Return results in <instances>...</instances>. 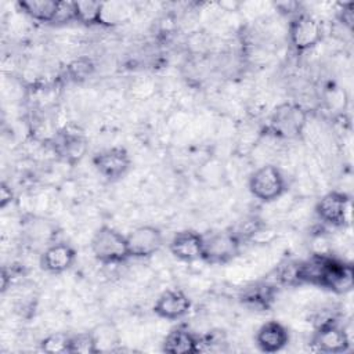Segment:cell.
Wrapping results in <instances>:
<instances>
[{
    "mask_svg": "<svg viewBox=\"0 0 354 354\" xmlns=\"http://www.w3.org/2000/svg\"><path fill=\"white\" fill-rule=\"evenodd\" d=\"M90 246L94 257L101 263H120L130 257L126 236L108 225L94 232Z\"/></svg>",
    "mask_w": 354,
    "mask_h": 354,
    "instance_id": "6da1fadb",
    "label": "cell"
},
{
    "mask_svg": "<svg viewBox=\"0 0 354 354\" xmlns=\"http://www.w3.org/2000/svg\"><path fill=\"white\" fill-rule=\"evenodd\" d=\"M307 123L306 112L301 106L290 102L281 104L271 115L270 127L279 138L292 140L299 137Z\"/></svg>",
    "mask_w": 354,
    "mask_h": 354,
    "instance_id": "7a4b0ae2",
    "label": "cell"
},
{
    "mask_svg": "<svg viewBox=\"0 0 354 354\" xmlns=\"http://www.w3.org/2000/svg\"><path fill=\"white\" fill-rule=\"evenodd\" d=\"M249 189L260 201H275L285 191V180L277 166L264 165L250 176Z\"/></svg>",
    "mask_w": 354,
    "mask_h": 354,
    "instance_id": "3957f363",
    "label": "cell"
},
{
    "mask_svg": "<svg viewBox=\"0 0 354 354\" xmlns=\"http://www.w3.org/2000/svg\"><path fill=\"white\" fill-rule=\"evenodd\" d=\"M203 239V260L213 264L230 261L239 249V239L234 232L214 231L202 235Z\"/></svg>",
    "mask_w": 354,
    "mask_h": 354,
    "instance_id": "277c9868",
    "label": "cell"
},
{
    "mask_svg": "<svg viewBox=\"0 0 354 354\" xmlns=\"http://www.w3.org/2000/svg\"><path fill=\"white\" fill-rule=\"evenodd\" d=\"M322 39V28L321 24L307 14L297 15L289 25V40L290 44L299 50L304 51Z\"/></svg>",
    "mask_w": 354,
    "mask_h": 354,
    "instance_id": "5b68a950",
    "label": "cell"
},
{
    "mask_svg": "<svg viewBox=\"0 0 354 354\" xmlns=\"http://www.w3.org/2000/svg\"><path fill=\"white\" fill-rule=\"evenodd\" d=\"M354 272L350 264L324 257L318 285L329 288L336 293H346L353 289Z\"/></svg>",
    "mask_w": 354,
    "mask_h": 354,
    "instance_id": "8992f818",
    "label": "cell"
},
{
    "mask_svg": "<svg viewBox=\"0 0 354 354\" xmlns=\"http://www.w3.org/2000/svg\"><path fill=\"white\" fill-rule=\"evenodd\" d=\"M318 216L332 225H344L351 221V201L340 192L324 195L315 207Z\"/></svg>",
    "mask_w": 354,
    "mask_h": 354,
    "instance_id": "52a82bcc",
    "label": "cell"
},
{
    "mask_svg": "<svg viewBox=\"0 0 354 354\" xmlns=\"http://www.w3.org/2000/svg\"><path fill=\"white\" fill-rule=\"evenodd\" d=\"M162 232L153 225H141L134 228L127 236L129 254L133 257H149L162 246Z\"/></svg>",
    "mask_w": 354,
    "mask_h": 354,
    "instance_id": "ba28073f",
    "label": "cell"
},
{
    "mask_svg": "<svg viewBox=\"0 0 354 354\" xmlns=\"http://www.w3.org/2000/svg\"><path fill=\"white\" fill-rule=\"evenodd\" d=\"M348 344H350V340L344 329L336 326L332 322L319 325L318 330L313 337L314 348L322 353H332V354L344 353L347 351Z\"/></svg>",
    "mask_w": 354,
    "mask_h": 354,
    "instance_id": "9c48e42d",
    "label": "cell"
},
{
    "mask_svg": "<svg viewBox=\"0 0 354 354\" xmlns=\"http://www.w3.org/2000/svg\"><path fill=\"white\" fill-rule=\"evenodd\" d=\"M94 166L100 174L108 178H118L127 171L130 166V158L124 148L115 147L95 155Z\"/></svg>",
    "mask_w": 354,
    "mask_h": 354,
    "instance_id": "30bf717a",
    "label": "cell"
},
{
    "mask_svg": "<svg viewBox=\"0 0 354 354\" xmlns=\"http://www.w3.org/2000/svg\"><path fill=\"white\" fill-rule=\"evenodd\" d=\"M191 307V301L188 299V296L177 289L173 290H166L163 292L155 306H153V311L165 319H178L181 317H184L188 310Z\"/></svg>",
    "mask_w": 354,
    "mask_h": 354,
    "instance_id": "8fae6325",
    "label": "cell"
},
{
    "mask_svg": "<svg viewBox=\"0 0 354 354\" xmlns=\"http://www.w3.org/2000/svg\"><path fill=\"white\" fill-rule=\"evenodd\" d=\"M171 253L183 261H195L203 259L202 235L194 231L177 232L170 242Z\"/></svg>",
    "mask_w": 354,
    "mask_h": 354,
    "instance_id": "7c38bea8",
    "label": "cell"
},
{
    "mask_svg": "<svg viewBox=\"0 0 354 354\" xmlns=\"http://www.w3.org/2000/svg\"><path fill=\"white\" fill-rule=\"evenodd\" d=\"M288 342L289 333L286 328L277 321L264 324L256 333V343L264 353H277L282 350Z\"/></svg>",
    "mask_w": 354,
    "mask_h": 354,
    "instance_id": "4fadbf2b",
    "label": "cell"
},
{
    "mask_svg": "<svg viewBox=\"0 0 354 354\" xmlns=\"http://www.w3.org/2000/svg\"><path fill=\"white\" fill-rule=\"evenodd\" d=\"M75 256V250L69 245L54 243L44 250L41 256V266L48 272L61 274L73 264Z\"/></svg>",
    "mask_w": 354,
    "mask_h": 354,
    "instance_id": "5bb4252c",
    "label": "cell"
},
{
    "mask_svg": "<svg viewBox=\"0 0 354 354\" xmlns=\"http://www.w3.org/2000/svg\"><path fill=\"white\" fill-rule=\"evenodd\" d=\"M163 350L170 354H187V353H196L198 348V340L192 333H189L185 329H174L171 330L165 342H163Z\"/></svg>",
    "mask_w": 354,
    "mask_h": 354,
    "instance_id": "9a60e30c",
    "label": "cell"
},
{
    "mask_svg": "<svg viewBox=\"0 0 354 354\" xmlns=\"http://www.w3.org/2000/svg\"><path fill=\"white\" fill-rule=\"evenodd\" d=\"M21 10L41 22H54L58 8V1L54 0H28L19 1Z\"/></svg>",
    "mask_w": 354,
    "mask_h": 354,
    "instance_id": "2e32d148",
    "label": "cell"
},
{
    "mask_svg": "<svg viewBox=\"0 0 354 354\" xmlns=\"http://www.w3.org/2000/svg\"><path fill=\"white\" fill-rule=\"evenodd\" d=\"M75 15L76 19L91 25V24H101V12H102V3L101 1H75Z\"/></svg>",
    "mask_w": 354,
    "mask_h": 354,
    "instance_id": "e0dca14e",
    "label": "cell"
},
{
    "mask_svg": "<svg viewBox=\"0 0 354 354\" xmlns=\"http://www.w3.org/2000/svg\"><path fill=\"white\" fill-rule=\"evenodd\" d=\"M41 350L51 354H59V353H69V344H71V336L62 332H54L48 336H46L41 340Z\"/></svg>",
    "mask_w": 354,
    "mask_h": 354,
    "instance_id": "ac0fdd59",
    "label": "cell"
},
{
    "mask_svg": "<svg viewBox=\"0 0 354 354\" xmlns=\"http://www.w3.org/2000/svg\"><path fill=\"white\" fill-rule=\"evenodd\" d=\"M69 353H80V354L98 353L93 333H77L75 336H71Z\"/></svg>",
    "mask_w": 354,
    "mask_h": 354,
    "instance_id": "d6986e66",
    "label": "cell"
},
{
    "mask_svg": "<svg viewBox=\"0 0 354 354\" xmlns=\"http://www.w3.org/2000/svg\"><path fill=\"white\" fill-rule=\"evenodd\" d=\"M62 153L68 159H79L86 151V142L79 136H66L62 141Z\"/></svg>",
    "mask_w": 354,
    "mask_h": 354,
    "instance_id": "ffe728a7",
    "label": "cell"
},
{
    "mask_svg": "<svg viewBox=\"0 0 354 354\" xmlns=\"http://www.w3.org/2000/svg\"><path fill=\"white\" fill-rule=\"evenodd\" d=\"M94 340H95V346H97V351H105V350H111L112 344H116V333L115 330H102L98 333H93Z\"/></svg>",
    "mask_w": 354,
    "mask_h": 354,
    "instance_id": "44dd1931",
    "label": "cell"
},
{
    "mask_svg": "<svg viewBox=\"0 0 354 354\" xmlns=\"http://www.w3.org/2000/svg\"><path fill=\"white\" fill-rule=\"evenodd\" d=\"M75 1H58L57 15L54 22H66L71 19H76L75 15Z\"/></svg>",
    "mask_w": 354,
    "mask_h": 354,
    "instance_id": "7402d4cb",
    "label": "cell"
},
{
    "mask_svg": "<svg viewBox=\"0 0 354 354\" xmlns=\"http://www.w3.org/2000/svg\"><path fill=\"white\" fill-rule=\"evenodd\" d=\"M11 189L3 183L1 184V189H0V205L1 207H4L7 203L11 202Z\"/></svg>",
    "mask_w": 354,
    "mask_h": 354,
    "instance_id": "603a6c76",
    "label": "cell"
}]
</instances>
